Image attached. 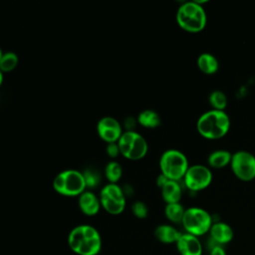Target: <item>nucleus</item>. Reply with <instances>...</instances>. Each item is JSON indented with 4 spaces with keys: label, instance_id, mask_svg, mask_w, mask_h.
<instances>
[{
    "label": "nucleus",
    "instance_id": "nucleus-1",
    "mask_svg": "<svg viewBox=\"0 0 255 255\" xmlns=\"http://www.w3.org/2000/svg\"><path fill=\"white\" fill-rule=\"evenodd\" d=\"M68 245L78 255H98L102 248V238L94 226L81 224L70 231Z\"/></svg>",
    "mask_w": 255,
    "mask_h": 255
},
{
    "label": "nucleus",
    "instance_id": "nucleus-2",
    "mask_svg": "<svg viewBox=\"0 0 255 255\" xmlns=\"http://www.w3.org/2000/svg\"><path fill=\"white\" fill-rule=\"evenodd\" d=\"M230 120L224 111L210 110L202 114L196 123L198 133L207 139L223 137L229 130Z\"/></svg>",
    "mask_w": 255,
    "mask_h": 255
},
{
    "label": "nucleus",
    "instance_id": "nucleus-3",
    "mask_svg": "<svg viewBox=\"0 0 255 255\" xmlns=\"http://www.w3.org/2000/svg\"><path fill=\"white\" fill-rule=\"evenodd\" d=\"M175 19L178 26L189 33L201 32L207 22L206 12L198 1L183 2L177 8Z\"/></svg>",
    "mask_w": 255,
    "mask_h": 255
},
{
    "label": "nucleus",
    "instance_id": "nucleus-4",
    "mask_svg": "<svg viewBox=\"0 0 255 255\" xmlns=\"http://www.w3.org/2000/svg\"><path fill=\"white\" fill-rule=\"evenodd\" d=\"M54 190L64 196H80L87 190V184L82 171L77 169H65L59 172L53 179Z\"/></svg>",
    "mask_w": 255,
    "mask_h": 255
},
{
    "label": "nucleus",
    "instance_id": "nucleus-5",
    "mask_svg": "<svg viewBox=\"0 0 255 255\" xmlns=\"http://www.w3.org/2000/svg\"><path fill=\"white\" fill-rule=\"evenodd\" d=\"M189 167L186 155L174 148L166 149L159 158L160 173L166 178L175 181H181Z\"/></svg>",
    "mask_w": 255,
    "mask_h": 255
},
{
    "label": "nucleus",
    "instance_id": "nucleus-6",
    "mask_svg": "<svg viewBox=\"0 0 255 255\" xmlns=\"http://www.w3.org/2000/svg\"><path fill=\"white\" fill-rule=\"evenodd\" d=\"M121 155L129 160L143 158L148 150L145 138L135 130H126L118 141Z\"/></svg>",
    "mask_w": 255,
    "mask_h": 255
},
{
    "label": "nucleus",
    "instance_id": "nucleus-7",
    "mask_svg": "<svg viewBox=\"0 0 255 255\" xmlns=\"http://www.w3.org/2000/svg\"><path fill=\"white\" fill-rule=\"evenodd\" d=\"M181 224L186 233L199 237L209 232L213 223L211 215L205 209L194 206L185 209Z\"/></svg>",
    "mask_w": 255,
    "mask_h": 255
},
{
    "label": "nucleus",
    "instance_id": "nucleus-8",
    "mask_svg": "<svg viewBox=\"0 0 255 255\" xmlns=\"http://www.w3.org/2000/svg\"><path fill=\"white\" fill-rule=\"evenodd\" d=\"M102 207L112 215L121 214L126 208V194L118 183H107L99 194Z\"/></svg>",
    "mask_w": 255,
    "mask_h": 255
},
{
    "label": "nucleus",
    "instance_id": "nucleus-9",
    "mask_svg": "<svg viewBox=\"0 0 255 255\" xmlns=\"http://www.w3.org/2000/svg\"><path fill=\"white\" fill-rule=\"evenodd\" d=\"M212 172L209 167L203 164L189 165L183 179V185L190 191H200L210 185Z\"/></svg>",
    "mask_w": 255,
    "mask_h": 255
},
{
    "label": "nucleus",
    "instance_id": "nucleus-10",
    "mask_svg": "<svg viewBox=\"0 0 255 255\" xmlns=\"http://www.w3.org/2000/svg\"><path fill=\"white\" fill-rule=\"evenodd\" d=\"M230 165L235 176L241 180L249 181L255 177V156L246 150L232 154Z\"/></svg>",
    "mask_w": 255,
    "mask_h": 255
},
{
    "label": "nucleus",
    "instance_id": "nucleus-11",
    "mask_svg": "<svg viewBox=\"0 0 255 255\" xmlns=\"http://www.w3.org/2000/svg\"><path fill=\"white\" fill-rule=\"evenodd\" d=\"M97 132L101 139L107 143L118 142L123 134L121 123L114 117H103L97 124Z\"/></svg>",
    "mask_w": 255,
    "mask_h": 255
},
{
    "label": "nucleus",
    "instance_id": "nucleus-12",
    "mask_svg": "<svg viewBox=\"0 0 255 255\" xmlns=\"http://www.w3.org/2000/svg\"><path fill=\"white\" fill-rule=\"evenodd\" d=\"M175 244L180 255H202V245L197 236L182 233Z\"/></svg>",
    "mask_w": 255,
    "mask_h": 255
},
{
    "label": "nucleus",
    "instance_id": "nucleus-13",
    "mask_svg": "<svg viewBox=\"0 0 255 255\" xmlns=\"http://www.w3.org/2000/svg\"><path fill=\"white\" fill-rule=\"evenodd\" d=\"M78 205L82 213L87 216L96 215L102 207L99 195L91 190H86L79 196Z\"/></svg>",
    "mask_w": 255,
    "mask_h": 255
},
{
    "label": "nucleus",
    "instance_id": "nucleus-14",
    "mask_svg": "<svg viewBox=\"0 0 255 255\" xmlns=\"http://www.w3.org/2000/svg\"><path fill=\"white\" fill-rule=\"evenodd\" d=\"M210 239L219 245L229 243L233 238V230L230 225L225 222H215L212 224L210 230Z\"/></svg>",
    "mask_w": 255,
    "mask_h": 255
},
{
    "label": "nucleus",
    "instance_id": "nucleus-15",
    "mask_svg": "<svg viewBox=\"0 0 255 255\" xmlns=\"http://www.w3.org/2000/svg\"><path fill=\"white\" fill-rule=\"evenodd\" d=\"M161 197L166 204L178 203L182 197V185L180 181L168 179L165 184L160 188Z\"/></svg>",
    "mask_w": 255,
    "mask_h": 255
},
{
    "label": "nucleus",
    "instance_id": "nucleus-16",
    "mask_svg": "<svg viewBox=\"0 0 255 255\" xmlns=\"http://www.w3.org/2000/svg\"><path fill=\"white\" fill-rule=\"evenodd\" d=\"M181 234V232L169 224H160L154 229L155 238L164 244L176 243Z\"/></svg>",
    "mask_w": 255,
    "mask_h": 255
},
{
    "label": "nucleus",
    "instance_id": "nucleus-17",
    "mask_svg": "<svg viewBox=\"0 0 255 255\" xmlns=\"http://www.w3.org/2000/svg\"><path fill=\"white\" fill-rule=\"evenodd\" d=\"M198 69L206 75L215 74L219 68V63L215 56L210 53H202L197 58Z\"/></svg>",
    "mask_w": 255,
    "mask_h": 255
},
{
    "label": "nucleus",
    "instance_id": "nucleus-18",
    "mask_svg": "<svg viewBox=\"0 0 255 255\" xmlns=\"http://www.w3.org/2000/svg\"><path fill=\"white\" fill-rule=\"evenodd\" d=\"M136 120H137L138 125H140L143 128H155L159 127L161 124L160 116L155 111L150 110V109L141 111L138 114Z\"/></svg>",
    "mask_w": 255,
    "mask_h": 255
},
{
    "label": "nucleus",
    "instance_id": "nucleus-19",
    "mask_svg": "<svg viewBox=\"0 0 255 255\" xmlns=\"http://www.w3.org/2000/svg\"><path fill=\"white\" fill-rule=\"evenodd\" d=\"M232 159V154L225 149H217L212 151L207 158L208 165L213 168H222L229 164Z\"/></svg>",
    "mask_w": 255,
    "mask_h": 255
},
{
    "label": "nucleus",
    "instance_id": "nucleus-20",
    "mask_svg": "<svg viewBox=\"0 0 255 255\" xmlns=\"http://www.w3.org/2000/svg\"><path fill=\"white\" fill-rule=\"evenodd\" d=\"M185 212V208L178 203H169L164 207V215L165 217L173 223H181L182 218Z\"/></svg>",
    "mask_w": 255,
    "mask_h": 255
},
{
    "label": "nucleus",
    "instance_id": "nucleus-21",
    "mask_svg": "<svg viewBox=\"0 0 255 255\" xmlns=\"http://www.w3.org/2000/svg\"><path fill=\"white\" fill-rule=\"evenodd\" d=\"M123 167L120 162L116 160H111L105 166V176L109 183H118L122 178Z\"/></svg>",
    "mask_w": 255,
    "mask_h": 255
},
{
    "label": "nucleus",
    "instance_id": "nucleus-22",
    "mask_svg": "<svg viewBox=\"0 0 255 255\" xmlns=\"http://www.w3.org/2000/svg\"><path fill=\"white\" fill-rule=\"evenodd\" d=\"M19 59L14 52H1L0 56V71L2 73L12 72L18 65Z\"/></svg>",
    "mask_w": 255,
    "mask_h": 255
},
{
    "label": "nucleus",
    "instance_id": "nucleus-23",
    "mask_svg": "<svg viewBox=\"0 0 255 255\" xmlns=\"http://www.w3.org/2000/svg\"><path fill=\"white\" fill-rule=\"evenodd\" d=\"M208 101L210 106L212 107V110L224 111L227 106V98L225 94L221 91H213L209 95Z\"/></svg>",
    "mask_w": 255,
    "mask_h": 255
},
{
    "label": "nucleus",
    "instance_id": "nucleus-24",
    "mask_svg": "<svg viewBox=\"0 0 255 255\" xmlns=\"http://www.w3.org/2000/svg\"><path fill=\"white\" fill-rule=\"evenodd\" d=\"M83 174L85 177L87 188H94L99 185L101 181V175L97 170L93 168H87L85 171H83Z\"/></svg>",
    "mask_w": 255,
    "mask_h": 255
},
{
    "label": "nucleus",
    "instance_id": "nucleus-25",
    "mask_svg": "<svg viewBox=\"0 0 255 255\" xmlns=\"http://www.w3.org/2000/svg\"><path fill=\"white\" fill-rule=\"evenodd\" d=\"M131 212L135 217H137L139 219H143L148 214V208L144 202L135 201L131 205Z\"/></svg>",
    "mask_w": 255,
    "mask_h": 255
},
{
    "label": "nucleus",
    "instance_id": "nucleus-26",
    "mask_svg": "<svg viewBox=\"0 0 255 255\" xmlns=\"http://www.w3.org/2000/svg\"><path fill=\"white\" fill-rule=\"evenodd\" d=\"M106 151L107 154L111 157V158H116L119 154H121L120 151V147L118 142H112V143H108L107 147H106Z\"/></svg>",
    "mask_w": 255,
    "mask_h": 255
},
{
    "label": "nucleus",
    "instance_id": "nucleus-27",
    "mask_svg": "<svg viewBox=\"0 0 255 255\" xmlns=\"http://www.w3.org/2000/svg\"><path fill=\"white\" fill-rule=\"evenodd\" d=\"M210 242L212 243L210 245V250H209V255H226V252L224 250V248L222 247V245H219L217 243H215L212 239H210Z\"/></svg>",
    "mask_w": 255,
    "mask_h": 255
},
{
    "label": "nucleus",
    "instance_id": "nucleus-28",
    "mask_svg": "<svg viewBox=\"0 0 255 255\" xmlns=\"http://www.w3.org/2000/svg\"><path fill=\"white\" fill-rule=\"evenodd\" d=\"M137 123V120L131 118V117H128L125 120V128H127V130H134V127Z\"/></svg>",
    "mask_w": 255,
    "mask_h": 255
},
{
    "label": "nucleus",
    "instance_id": "nucleus-29",
    "mask_svg": "<svg viewBox=\"0 0 255 255\" xmlns=\"http://www.w3.org/2000/svg\"><path fill=\"white\" fill-rule=\"evenodd\" d=\"M168 180V178H166L163 174H158V176H157V178H156V185L159 187V188H161L164 184H165V182Z\"/></svg>",
    "mask_w": 255,
    "mask_h": 255
}]
</instances>
